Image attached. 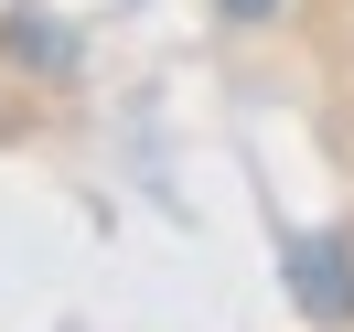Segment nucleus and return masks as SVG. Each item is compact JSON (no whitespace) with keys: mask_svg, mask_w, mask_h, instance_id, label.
<instances>
[{"mask_svg":"<svg viewBox=\"0 0 354 332\" xmlns=\"http://www.w3.org/2000/svg\"><path fill=\"white\" fill-rule=\"evenodd\" d=\"M279 268H290V300H301L311 322H354V246H344V236L311 225V236L279 246Z\"/></svg>","mask_w":354,"mask_h":332,"instance_id":"obj_1","label":"nucleus"},{"mask_svg":"<svg viewBox=\"0 0 354 332\" xmlns=\"http://www.w3.org/2000/svg\"><path fill=\"white\" fill-rule=\"evenodd\" d=\"M0 43H11V65H44V75H65V65H75V32H65V22H44V11H11V22H0Z\"/></svg>","mask_w":354,"mask_h":332,"instance_id":"obj_2","label":"nucleus"},{"mask_svg":"<svg viewBox=\"0 0 354 332\" xmlns=\"http://www.w3.org/2000/svg\"><path fill=\"white\" fill-rule=\"evenodd\" d=\"M225 22H268V11H279V0H215Z\"/></svg>","mask_w":354,"mask_h":332,"instance_id":"obj_3","label":"nucleus"}]
</instances>
